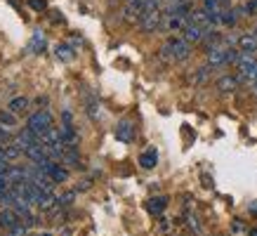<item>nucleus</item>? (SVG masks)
Here are the masks:
<instances>
[{
	"instance_id": "nucleus-1",
	"label": "nucleus",
	"mask_w": 257,
	"mask_h": 236,
	"mask_svg": "<svg viewBox=\"0 0 257 236\" xmlns=\"http://www.w3.org/2000/svg\"><path fill=\"white\" fill-rule=\"evenodd\" d=\"M161 55L165 59H172V62H184L189 55H191V43H187L184 38H177V36H172V38L165 40L163 50H161Z\"/></svg>"
},
{
	"instance_id": "nucleus-2",
	"label": "nucleus",
	"mask_w": 257,
	"mask_h": 236,
	"mask_svg": "<svg viewBox=\"0 0 257 236\" xmlns=\"http://www.w3.org/2000/svg\"><path fill=\"white\" fill-rule=\"evenodd\" d=\"M52 126H55V118H52V113H50L47 109L36 111V113L29 118V123H26V128H29L31 133H36L38 137H40V135H45Z\"/></svg>"
},
{
	"instance_id": "nucleus-3",
	"label": "nucleus",
	"mask_w": 257,
	"mask_h": 236,
	"mask_svg": "<svg viewBox=\"0 0 257 236\" xmlns=\"http://www.w3.org/2000/svg\"><path fill=\"white\" fill-rule=\"evenodd\" d=\"M161 24H163V12L161 8L158 10H144V15L140 19V26L144 29L147 33H154L156 29H161Z\"/></svg>"
},
{
	"instance_id": "nucleus-4",
	"label": "nucleus",
	"mask_w": 257,
	"mask_h": 236,
	"mask_svg": "<svg viewBox=\"0 0 257 236\" xmlns=\"http://www.w3.org/2000/svg\"><path fill=\"white\" fill-rule=\"evenodd\" d=\"M224 64H231V50L212 47L210 52H208V66L215 69V66H224Z\"/></svg>"
},
{
	"instance_id": "nucleus-5",
	"label": "nucleus",
	"mask_w": 257,
	"mask_h": 236,
	"mask_svg": "<svg viewBox=\"0 0 257 236\" xmlns=\"http://www.w3.org/2000/svg\"><path fill=\"white\" fill-rule=\"evenodd\" d=\"M182 38L187 40V43H201V40L205 38V29H203V26H198L196 22H191V24H187V26H184Z\"/></svg>"
},
{
	"instance_id": "nucleus-6",
	"label": "nucleus",
	"mask_w": 257,
	"mask_h": 236,
	"mask_svg": "<svg viewBox=\"0 0 257 236\" xmlns=\"http://www.w3.org/2000/svg\"><path fill=\"white\" fill-rule=\"evenodd\" d=\"M17 224H22V217H19V212L15 208H5V210H0V227L3 229H12Z\"/></svg>"
},
{
	"instance_id": "nucleus-7",
	"label": "nucleus",
	"mask_w": 257,
	"mask_h": 236,
	"mask_svg": "<svg viewBox=\"0 0 257 236\" xmlns=\"http://www.w3.org/2000/svg\"><path fill=\"white\" fill-rule=\"evenodd\" d=\"M116 140L118 142H125V144H130L135 140V128L130 121H120L116 126Z\"/></svg>"
},
{
	"instance_id": "nucleus-8",
	"label": "nucleus",
	"mask_w": 257,
	"mask_h": 236,
	"mask_svg": "<svg viewBox=\"0 0 257 236\" xmlns=\"http://www.w3.org/2000/svg\"><path fill=\"white\" fill-rule=\"evenodd\" d=\"M236 43H238V50H241V52H248V55H255L257 52V36L255 33H243Z\"/></svg>"
},
{
	"instance_id": "nucleus-9",
	"label": "nucleus",
	"mask_w": 257,
	"mask_h": 236,
	"mask_svg": "<svg viewBox=\"0 0 257 236\" xmlns=\"http://www.w3.org/2000/svg\"><path fill=\"white\" fill-rule=\"evenodd\" d=\"M238 83H241V78L238 76H222V78H217V83H215V87H217L219 92H234L236 87H238Z\"/></svg>"
},
{
	"instance_id": "nucleus-10",
	"label": "nucleus",
	"mask_w": 257,
	"mask_h": 236,
	"mask_svg": "<svg viewBox=\"0 0 257 236\" xmlns=\"http://www.w3.org/2000/svg\"><path fill=\"white\" fill-rule=\"evenodd\" d=\"M158 163V151L151 147V149H147L144 154H140V165L142 168H147V170H151V168H156Z\"/></svg>"
},
{
	"instance_id": "nucleus-11",
	"label": "nucleus",
	"mask_w": 257,
	"mask_h": 236,
	"mask_svg": "<svg viewBox=\"0 0 257 236\" xmlns=\"http://www.w3.org/2000/svg\"><path fill=\"white\" fill-rule=\"evenodd\" d=\"M168 208V198L165 196H156V198H149L147 203V210L151 212V215H161V212Z\"/></svg>"
},
{
	"instance_id": "nucleus-12",
	"label": "nucleus",
	"mask_w": 257,
	"mask_h": 236,
	"mask_svg": "<svg viewBox=\"0 0 257 236\" xmlns=\"http://www.w3.org/2000/svg\"><path fill=\"white\" fill-rule=\"evenodd\" d=\"M8 109L12 111V113H24V111L29 109V99L26 97H15V99H10V104H8Z\"/></svg>"
},
{
	"instance_id": "nucleus-13",
	"label": "nucleus",
	"mask_w": 257,
	"mask_h": 236,
	"mask_svg": "<svg viewBox=\"0 0 257 236\" xmlns=\"http://www.w3.org/2000/svg\"><path fill=\"white\" fill-rule=\"evenodd\" d=\"M3 149H5V156H8V161H15V158H19L24 154V149L17 144L15 140L8 142V144H3Z\"/></svg>"
},
{
	"instance_id": "nucleus-14",
	"label": "nucleus",
	"mask_w": 257,
	"mask_h": 236,
	"mask_svg": "<svg viewBox=\"0 0 257 236\" xmlns=\"http://www.w3.org/2000/svg\"><path fill=\"white\" fill-rule=\"evenodd\" d=\"M55 55H57V59H62V62H71V59L76 57V52H73L69 45H64L62 43V45L55 47Z\"/></svg>"
},
{
	"instance_id": "nucleus-15",
	"label": "nucleus",
	"mask_w": 257,
	"mask_h": 236,
	"mask_svg": "<svg viewBox=\"0 0 257 236\" xmlns=\"http://www.w3.org/2000/svg\"><path fill=\"white\" fill-rule=\"evenodd\" d=\"M0 126L3 128H15L17 126V113H12L10 109L0 111Z\"/></svg>"
},
{
	"instance_id": "nucleus-16",
	"label": "nucleus",
	"mask_w": 257,
	"mask_h": 236,
	"mask_svg": "<svg viewBox=\"0 0 257 236\" xmlns=\"http://www.w3.org/2000/svg\"><path fill=\"white\" fill-rule=\"evenodd\" d=\"M29 50H31V52H43V50H45V38H43V33H33Z\"/></svg>"
},
{
	"instance_id": "nucleus-17",
	"label": "nucleus",
	"mask_w": 257,
	"mask_h": 236,
	"mask_svg": "<svg viewBox=\"0 0 257 236\" xmlns=\"http://www.w3.org/2000/svg\"><path fill=\"white\" fill-rule=\"evenodd\" d=\"M76 198V191H64L62 196H57V208H66V205L73 203Z\"/></svg>"
},
{
	"instance_id": "nucleus-18",
	"label": "nucleus",
	"mask_w": 257,
	"mask_h": 236,
	"mask_svg": "<svg viewBox=\"0 0 257 236\" xmlns=\"http://www.w3.org/2000/svg\"><path fill=\"white\" fill-rule=\"evenodd\" d=\"M26 224H17L12 229H5V236H26Z\"/></svg>"
},
{
	"instance_id": "nucleus-19",
	"label": "nucleus",
	"mask_w": 257,
	"mask_h": 236,
	"mask_svg": "<svg viewBox=\"0 0 257 236\" xmlns=\"http://www.w3.org/2000/svg\"><path fill=\"white\" fill-rule=\"evenodd\" d=\"M15 137L10 135V128H3L0 126V144H8V142H12Z\"/></svg>"
},
{
	"instance_id": "nucleus-20",
	"label": "nucleus",
	"mask_w": 257,
	"mask_h": 236,
	"mask_svg": "<svg viewBox=\"0 0 257 236\" xmlns=\"http://www.w3.org/2000/svg\"><path fill=\"white\" fill-rule=\"evenodd\" d=\"M29 5H31L33 10H38V12H43V10L47 8V0H29Z\"/></svg>"
},
{
	"instance_id": "nucleus-21",
	"label": "nucleus",
	"mask_w": 257,
	"mask_h": 236,
	"mask_svg": "<svg viewBox=\"0 0 257 236\" xmlns=\"http://www.w3.org/2000/svg\"><path fill=\"white\" fill-rule=\"evenodd\" d=\"M163 0H144V10H158Z\"/></svg>"
},
{
	"instance_id": "nucleus-22",
	"label": "nucleus",
	"mask_w": 257,
	"mask_h": 236,
	"mask_svg": "<svg viewBox=\"0 0 257 236\" xmlns=\"http://www.w3.org/2000/svg\"><path fill=\"white\" fill-rule=\"evenodd\" d=\"M90 187H92V182H90V180H83V182H78V187H76V191H87Z\"/></svg>"
},
{
	"instance_id": "nucleus-23",
	"label": "nucleus",
	"mask_w": 257,
	"mask_h": 236,
	"mask_svg": "<svg viewBox=\"0 0 257 236\" xmlns=\"http://www.w3.org/2000/svg\"><path fill=\"white\" fill-rule=\"evenodd\" d=\"M5 163H10V161H8V156H5V149H3V144H0V165H5Z\"/></svg>"
},
{
	"instance_id": "nucleus-24",
	"label": "nucleus",
	"mask_w": 257,
	"mask_h": 236,
	"mask_svg": "<svg viewBox=\"0 0 257 236\" xmlns=\"http://www.w3.org/2000/svg\"><path fill=\"white\" fill-rule=\"evenodd\" d=\"M241 229H243V224H241L238 220H236V222H234V231H241Z\"/></svg>"
},
{
	"instance_id": "nucleus-25",
	"label": "nucleus",
	"mask_w": 257,
	"mask_h": 236,
	"mask_svg": "<svg viewBox=\"0 0 257 236\" xmlns=\"http://www.w3.org/2000/svg\"><path fill=\"white\" fill-rule=\"evenodd\" d=\"M250 236H257V229H250Z\"/></svg>"
},
{
	"instance_id": "nucleus-26",
	"label": "nucleus",
	"mask_w": 257,
	"mask_h": 236,
	"mask_svg": "<svg viewBox=\"0 0 257 236\" xmlns=\"http://www.w3.org/2000/svg\"><path fill=\"white\" fill-rule=\"evenodd\" d=\"M38 236H52V234H38Z\"/></svg>"
},
{
	"instance_id": "nucleus-27",
	"label": "nucleus",
	"mask_w": 257,
	"mask_h": 236,
	"mask_svg": "<svg viewBox=\"0 0 257 236\" xmlns=\"http://www.w3.org/2000/svg\"><path fill=\"white\" fill-rule=\"evenodd\" d=\"M252 3H255V5H257V0H252Z\"/></svg>"
}]
</instances>
